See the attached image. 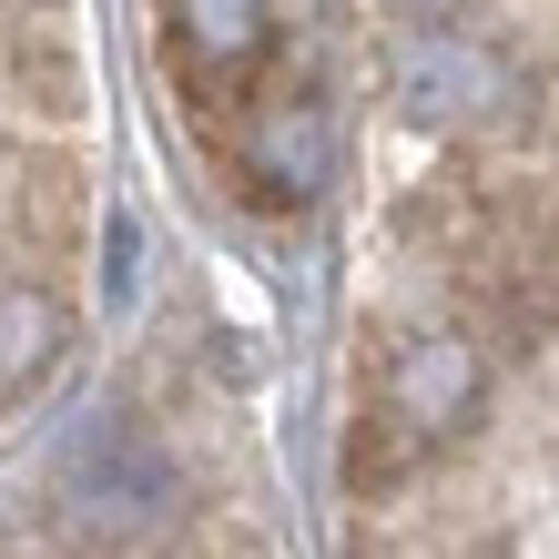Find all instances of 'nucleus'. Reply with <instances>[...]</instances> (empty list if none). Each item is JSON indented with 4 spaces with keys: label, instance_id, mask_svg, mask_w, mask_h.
I'll return each instance as SVG.
<instances>
[{
    "label": "nucleus",
    "instance_id": "1",
    "mask_svg": "<svg viewBox=\"0 0 559 559\" xmlns=\"http://www.w3.org/2000/svg\"><path fill=\"white\" fill-rule=\"evenodd\" d=\"M488 397V367H478V346L457 336V325H407L397 346L377 356V407L407 427V438H457V427L478 417Z\"/></svg>",
    "mask_w": 559,
    "mask_h": 559
},
{
    "label": "nucleus",
    "instance_id": "4",
    "mask_svg": "<svg viewBox=\"0 0 559 559\" xmlns=\"http://www.w3.org/2000/svg\"><path fill=\"white\" fill-rule=\"evenodd\" d=\"M224 163H235V183L265 193V204H306V193L325 183V112L306 103V92H254V103L235 112Z\"/></svg>",
    "mask_w": 559,
    "mask_h": 559
},
{
    "label": "nucleus",
    "instance_id": "2",
    "mask_svg": "<svg viewBox=\"0 0 559 559\" xmlns=\"http://www.w3.org/2000/svg\"><path fill=\"white\" fill-rule=\"evenodd\" d=\"M174 509H183V478H174V457H163L143 427H92V438H82V457H72V519H82V530L143 539Z\"/></svg>",
    "mask_w": 559,
    "mask_h": 559
},
{
    "label": "nucleus",
    "instance_id": "8",
    "mask_svg": "<svg viewBox=\"0 0 559 559\" xmlns=\"http://www.w3.org/2000/svg\"><path fill=\"white\" fill-rule=\"evenodd\" d=\"M397 21H417V31H448V11H468V0H386Z\"/></svg>",
    "mask_w": 559,
    "mask_h": 559
},
{
    "label": "nucleus",
    "instance_id": "7",
    "mask_svg": "<svg viewBox=\"0 0 559 559\" xmlns=\"http://www.w3.org/2000/svg\"><path fill=\"white\" fill-rule=\"evenodd\" d=\"M103 254H112V265H103V285H112V295H133V285H143V235H133V224H112V235H103Z\"/></svg>",
    "mask_w": 559,
    "mask_h": 559
},
{
    "label": "nucleus",
    "instance_id": "6",
    "mask_svg": "<svg viewBox=\"0 0 559 559\" xmlns=\"http://www.w3.org/2000/svg\"><path fill=\"white\" fill-rule=\"evenodd\" d=\"M51 346H61V306L41 285H0V397L51 367Z\"/></svg>",
    "mask_w": 559,
    "mask_h": 559
},
{
    "label": "nucleus",
    "instance_id": "3",
    "mask_svg": "<svg viewBox=\"0 0 559 559\" xmlns=\"http://www.w3.org/2000/svg\"><path fill=\"white\" fill-rule=\"evenodd\" d=\"M397 103L417 122H499L519 103V72L468 31H407L397 41Z\"/></svg>",
    "mask_w": 559,
    "mask_h": 559
},
{
    "label": "nucleus",
    "instance_id": "5",
    "mask_svg": "<svg viewBox=\"0 0 559 559\" xmlns=\"http://www.w3.org/2000/svg\"><path fill=\"white\" fill-rule=\"evenodd\" d=\"M427 457H438V448L407 438L386 407H356V427H346V488H356V499H397V488L427 468Z\"/></svg>",
    "mask_w": 559,
    "mask_h": 559
}]
</instances>
